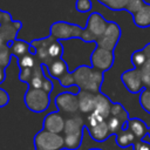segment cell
Returning a JSON list of instances; mask_svg holds the SVG:
<instances>
[{
  "mask_svg": "<svg viewBox=\"0 0 150 150\" xmlns=\"http://www.w3.org/2000/svg\"><path fill=\"white\" fill-rule=\"evenodd\" d=\"M12 52H11V47L8 43H5L4 41L0 40V67L2 68H7V66L11 62L12 59Z\"/></svg>",
  "mask_w": 150,
  "mask_h": 150,
  "instance_id": "obj_24",
  "label": "cell"
},
{
  "mask_svg": "<svg viewBox=\"0 0 150 150\" xmlns=\"http://www.w3.org/2000/svg\"><path fill=\"white\" fill-rule=\"evenodd\" d=\"M109 21H107L102 14L97 13V12H93L89 14L88 19H87V25H86V29L89 32V34L91 36L95 38V40L97 41V39L100 36L103 35V33L105 32L107 27H108Z\"/></svg>",
  "mask_w": 150,
  "mask_h": 150,
  "instance_id": "obj_12",
  "label": "cell"
},
{
  "mask_svg": "<svg viewBox=\"0 0 150 150\" xmlns=\"http://www.w3.org/2000/svg\"><path fill=\"white\" fill-rule=\"evenodd\" d=\"M22 28L21 21H11L4 25H0V40L5 43L11 45L13 41H15L18 38V33Z\"/></svg>",
  "mask_w": 150,
  "mask_h": 150,
  "instance_id": "obj_14",
  "label": "cell"
},
{
  "mask_svg": "<svg viewBox=\"0 0 150 150\" xmlns=\"http://www.w3.org/2000/svg\"><path fill=\"white\" fill-rule=\"evenodd\" d=\"M36 63H39L36 61L35 55L33 54H27L20 59H18V64L20 67V69H26V68H34L36 66Z\"/></svg>",
  "mask_w": 150,
  "mask_h": 150,
  "instance_id": "obj_28",
  "label": "cell"
},
{
  "mask_svg": "<svg viewBox=\"0 0 150 150\" xmlns=\"http://www.w3.org/2000/svg\"><path fill=\"white\" fill-rule=\"evenodd\" d=\"M74 83L79 88V90L89 91L93 94L101 93V86L103 83V73L93 68L91 66H79L75 70H73Z\"/></svg>",
  "mask_w": 150,
  "mask_h": 150,
  "instance_id": "obj_2",
  "label": "cell"
},
{
  "mask_svg": "<svg viewBox=\"0 0 150 150\" xmlns=\"http://www.w3.org/2000/svg\"><path fill=\"white\" fill-rule=\"evenodd\" d=\"M84 128H86V121L81 115L75 114L66 118L64 130H63L64 149L77 150L81 146Z\"/></svg>",
  "mask_w": 150,
  "mask_h": 150,
  "instance_id": "obj_3",
  "label": "cell"
},
{
  "mask_svg": "<svg viewBox=\"0 0 150 150\" xmlns=\"http://www.w3.org/2000/svg\"><path fill=\"white\" fill-rule=\"evenodd\" d=\"M97 1L111 11H125L129 0H97Z\"/></svg>",
  "mask_w": 150,
  "mask_h": 150,
  "instance_id": "obj_26",
  "label": "cell"
},
{
  "mask_svg": "<svg viewBox=\"0 0 150 150\" xmlns=\"http://www.w3.org/2000/svg\"><path fill=\"white\" fill-rule=\"evenodd\" d=\"M45 66L41 63H36L34 68H32V76L30 81L27 84L29 88H35V89H42V86L45 83V80L47 79L43 73Z\"/></svg>",
  "mask_w": 150,
  "mask_h": 150,
  "instance_id": "obj_18",
  "label": "cell"
},
{
  "mask_svg": "<svg viewBox=\"0 0 150 150\" xmlns=\"http://www.w3.org/2000/svg\"><path fill=\"white\" fill-rule=\"evenodd\" d=\"M75 7H76V11L80 13H88L91 11L93 4H91V0H76Z\"/></svg>",
  "mask_w": 150,
  "mask_h": 150,
  "instance_id": "obj_32",
  "label": "cell"
},
{
  "mask_svg": "<svg viewBox=\"0 0 150 150\" xmlns=\"http://www.w3.org/2000/svg\"><path fill=\"white\" fill-rule=\"evenodd\" d=\"M64 123H66V118L63 117V115L59 111H53L45 116L42 127L45 130L49 132L61 135V132H63L64 130Z\"/></svg>",
  "mask_w": 150,
  "mask_h": 150,
  "instance_id": "obj_13",
  "label": "cell"
},
{
  "mask_svg": "<svg viewBox=\"0 0 150 150\" xmlns=\"http://www.w3.org/2000/svg\"><path fill=\"white\" fill-rule=\"evenodd\" d=\"M89 150H102V149H97V148H93V149H89Z\"/></svg>",
  "mask_w": 150,
  "mask_h": 150,
  "instance_id": "obj_39",
  "label": "cell"
},
{
  "mask_svg": "<svg viewBox=\"0 0 150 150\" xmlns=\"http://www.w3.org/2000/svg\"><path fill=\"white\" fill-rule=\"evenodd\" d=\"M146 52L144 48L142 49H138V50H135L131 56H130V60H131V63L134 66V68H141V66L145 62L146 60Z\"/></svg>",
  "mask_w": 150,
  "mask_h": 150,
  "instance_id": "obj_27",
  "label": "cell"
},
{
  "mask_svg": "<svg viewBox=\"0 0 150 150\" xmlns=\"http://www.w3.org/2000/svg\"><path fill=\"white\" fill-rule=\"evenodd\" d=\"M134 23L139 28H146L150 26V4L145 2L144 6L132 15Z\"/></svg>",
  "mask_w": 150,
  "mask_h": 150,
  "instance_id": "obj_19",
  "label": "cell"
},
{
  "mask_svg": "<svg viewBox=\"0 0 150 150\" xmlns=\"http://www.w3.org/2000/svg\"><path fill=\"white\" fill-rule=\"evenodd\" d=\"M115 61L114 52L101 48V47H95V49L90 54V64L93 68L104 73L109 70Z\"/></svg>",
  "mask_w": 150,
  "mask_h": 150,
  "instance_id": "obj_8",
  "label": "cell"
},
{
  "mask_svg": "<svg viewBox=\"0 0 150 150\" xmlns=\"http://www.w3.org/2000/svg\"><path fill=\"white\" fill-rule=\"evenodd\" d=\"M47 70H48V74L53 79H57L59 81L69 73L68 66H67V63L63 59H59V60L54 61L50 66L47 67Z\"/></svg>",
  "mask_w": 150,
  "mask_h": 150,
  "instance_id": "obj_20",
  "label": "cell"
},
{
  "mask_svg": "<svg viewBox=\"0 0 150 150\" xmlns=\"http://www.w3.org/2000/svg\"><path fill=\"white\" fill-rule=\"evenodd\" d=\"M121 81L127 88V90L131 94H138L144 89L141 71L138 68H131L122 73Z\"/></svg>",
  "mask_w": 150,
  "mask_h": 150,
  "instance_id": "obj_11",
  "label": "cell"
},
{
  "mask_svg": "<svg viewBox=\"0 0 150 150\" xmlns=\"http://www.w3.org/2000/svg\"><path fill=\"white\" fill-rule=\"evenodd\" d=\"M35 150H42V149H39V148H35Z\"/></svg>",
  "mask_w": 150,
  "mask_h": 150,
  "instance_id": "obj_40",
  "label": "cell"
},
{
  "mask_svg": "<svg viewBox=\"0 0 150 150\" xmlns=\"http://www.w3.org/2000/svg\"><path fill=\"white\" fill-rule=\"evenodd\" d=\"M34 146L42 150H63L64 138L60 134L49 132L42 129L34 136Z\"/></svg>",
  "mask_w": 150,
  "mask_h": 150,
  "instance_id": "obj_7",
  "label": "cell"
},
{
  "mask_svg": "<svg viewBox=\"0 0 150 150\" xmlns=\"http://www.w3.org/2000/svg\"><path fill=\"white\" fill-rule=\"evenodd\" d=\"M139 104L143 110L150 114V89H143L139 93Z\"/></svg>",
  "mask_w": 150,
  "mask_h": 150,
  "instance_id": "obj_30",
  "label": "cell"
},
{
  "mask_svg": "<svg viewBox=\"0 0 150 150\" xmlns=\"http://www.w3.org/2000/svg\"><path fill=\"white\" fill-rule=\"evenodd\" d=\"M110 116H114V117L118 118L123 124H125V123L130 120L128 111L124 109V107H123L121 103H112L111 111H110Z\"/></svg>",
  "mask_w": 150,
  "mask_h": 150,
  "instance_id": "obj_25",
  "label": "cell"
},
{
  "mask_svg": "<svg viewBox=\"0 0 150 150\" xmlns=\"http://www.w3.org/2000/svg\"><path fill=\"white\" fill-rule=\"evenodd\" d=\"M144 4H145L144 0H129L128 5L125 7V11L129 12L131 15H134L144 6Z\"/></svg>",
  "mask_w": 150,
  "mask_h": 150,
  "instance_id": "obj_31",
  "label": "cell"
},
{
  "mask_svg": "<svg viewBox=\"0 0 150 150\" xmlns=\"http://www.w3.org/2000/svg\"><path fill=\"white\" fill-rule=\"evenodd\" d=\"M146 52V60L145 62L141 66L139 71H141V76H142V81H143V86L144 89H150V42L146 43L143 47Z\"/></svg>",
  "mask_w": 150,
  "mask_h": 150,
  "instance_id": "obj_22",
  "label": "cell"
},
{
  "mask_svg": "<svg viewBox=\"0 0 150 150\" xmlns=\"http://www.w3.org/2000/svg\"><path fill=\"white\" fill-rule=\"evenodd\" d=\"M86 129L88 130L90 137L96 142H104L111 136L107 120L102 118L95 112L88 115L86 120Z\"/></svg>",
  "mask_w": 150,
  "mask_h": 150,
  "instance_id": "obj_5",
  "label": "cell"
},
{
  "mask_svg": "<svg viewBox=\"0 0 150 150\" xmlns=\"http://www.w3.org/2000/svg\"><path fill=\"white\" fill-rule=\"evenodd\" d=\"M121 34H122V32H121L120 25L114 21H109L105 32L103 33L102 36H100L97 39V41L95 43L97 47L114 52L115 47L117 46V43L121 39Z\"/></svg>",
  "mask_w": 150,
  "mask_h": 150,
  "instance_id": "obj_9",
  "label": "cell"
},
{
  "mask_svg": "<svg viewBox=\"0 0 150 150\" xmlns=\"http://www.w3.org/2000/svg\"><path fill=\"white\" fill-rule=\"evenodd\" d=\"M11 21H13L12 15L8 12H5V11L0 9V25L7 23V22H11Z\"/></svg>",
  "mask_w": 150,
  "mask_h": 150,
  "instance_id": "obj_35",
  "label": "cell"
},
{
  "mask_svg": "<svg viewBox=\"0 0 150 150\" xmlns=\"http://www.w3.org/2000/svg\"><path fill=\"white\" fill-rule=\"evenodd\" d=\"M79 97V108L80 112L82 114H88L90 115L95 110V101H96V94L89 93V91H83L79 90L77 93Z\"/></svg>",
  "mask_w": 150,
  "mask_h": 150,
  "instance_id": "obj_15",
  "label": "cell"
},
{
  "mask_svg": "<svg viewBox=\"0 0 150 150\" xmlns=\"http://www.w3.org/2000/svg\"><path fill=\"white\" fill-rule=\"evenodd\" d=\"M111 107H112V102L110 101V98L108 96H105L102 93L96 94L95 110H94L95 114H97L98 116H101L104 120H108V117L110 116Z\"/></svg>",
  "mask_w": 150,
  "mask_h": 150,
  "instance_id": "obj_16",
  "label": "cell"
},
{
  "mask_svg": "<svg viewBox=\"0 0 150 150\" xmlns=\"http://www.w3.org/2000/svg\"><path fill=\"white\" fill-rule=\"evenodd\" d=\"M107 123H108V127H109V130H110L111 135H117L121 130H123L124 124L118 118H116L114 116H109L108 120H107Z\"/></svg>",
  "mask_w": 150,
  "mask_h": 150,
  "instance_id": "obj_29",
  "label": "cell"
},
{
  "mask_svg": "<svg viewBox=\"0 0 150 150\" xmlns=\"http://www.w3.org/2000/svg\"><path fill=\"white\" fill-rule=\"evenodd\" d=\"M29 43L36 49V53H35L36 61L43 66L48 67L54 61L62 59L63 48H62L61 41L56 40L52 35L43 39H35Z\"/></svg>",
  "mask_w": 150,
  "mask_h": 150,
  "instance_id": "obj_1",
  "label": "cell"
},
{
  "mask_svg": "<svg viewBox=\"0 0 150 150\" xmlns=\"http://www.w3.org/2000/svg\"><path fill=\"white\" fill-rule=\"evenodd\" d=\"M26 107L33 112H43L50 104V94L43 89H35L27 87L23 97Z\"/></svg>",
  "mask_w": 150,
  "mask_h": 150,
  "instance_id": "obj_4",
  "label": "cell"
},
{
  "mask_svg": "<svg viewBox=\"0 0 150 150\" xmlns=\"http://www.w3.org/2000/svg\"><path fill=\"white\" fill-rule=\"evenodd\" d=\"M115 141H116V144L120 146V148H128L130 145H134V143L137 141L135 135L128 130V129H123L121 130L117 135H115Z\"/></svg>",
  "mask_w": 150,
  "mask_h": 150,
  "instance_id": "obj_23",
  "label": "cell"
},
{
  "mask_svg": "<svg viewBox=\"0 0 150 150\" xmlns=\"http://www.w3.org/2000/svg\"><path fill=\"white\" fill-rule=\"evenodd\" d=\"M132 150H150V143L145 139L136 141L132 145Z\"/></svg>",
  "mask_w": 150,
  "mask_h": 150,
  "instance_id": "obj_33",
  "label": "cell"
},
{
  "mask_svg": "<svg viewBox=\"0 0 150 150\" xmlns=\"http://www.w3.org/2000/svg\"><path fill=\"white\" fill-rule=\"evenodd\" d=\"M149 138H150V127H149V129H148V135H146Z\"/></svg>",
  "mask_w": 150,
  "mask_h": 150,
  "instance_id": "obj_38",
  "label": "cell"
},
{
  "mask_svg": "<svg viewBox=\"0 0 150 150\" xmlns=\"http://www.w3.org/2000/svg\"><path fill=\"white\" fill-rule=\"evenodd\" d=\"M123 129H128L130 130L137 141L139 139H143L146 135H148V129L149 127L145 124L144 121H142L141 118H130L124 125H123Z\"/></svg>",
  "mask_w": 150,
  "mask_h": 150,
  "instance_id": "obj_17",
  "label": "cell"
},
{
  "mask_svg": "<svg viewBox=\"0 0 150 150\" xmlns=\"http://www.w3.org/2000/svg\"><path fill=\"white\" fill-rule=\"evenodd\" d=\"M42 89H43L45 91H47L48 94H50L52 90H53V83H52V81L48 80V79H46V80H45V83H43V86H42Z\"/></svg>",
  "mask_w": 150,
  "mask_h": 150,
  "instance_id": "obj_36",
  "label": "cell"
},
{
  "mask_svg": "<svg viewBox=\"0 0 150 150\" xmlns=\"http://www.w3.org/2000/svg\"><path fill=\"white\" fill-rule=\"evenodd\" d=\"M9 47H11L12 55L15 56L16 60H18V59H20V57L29 54L32 46H30V43H28V42H26V41H23L21 39H16L15 41H13L9 45Z\"/></svg>",
  "mask_w": 150,
  "mask_h": 150,
  "instance_id": "obj_21",
  "label": "cell"
},
{
  "mask_svg": "<svg viewBox=\"0 0 150 150\" xmlns=\"http://www.w3.org/2000/svg\"><path fill=\"white\" fill-rule=\"evenodd\" d=\"M5 77H6V73H5V68L0 67V84L5 81Z\"/></svg>",
  "mask_w": 150,
  "mask_h": 150,
  "instance_id": "obj_37",
  "label": "cell"
},
{
  "mask_svg": "<svg viewBox=\"0 0 150 150\" xmlns=\"http://www.w3.org/2000/svg\"><path fill=\"white\" fill-rule=\"evenodd\" d=\"M84 28L79 25L70 23L67 21H55L50 26V34L56 40H70V39H81Z\"/></svg>",
  "mask_w": 150,
  "mask_h": 150,
  "instance_id": "obj_6",
  "label": "cell"
},
{
  "mask_svg": "<svg viewBox=\"0 0 150 150\" xmlns=\"http://www.w3.org/2000/svg\"><path fill=\"white\" fill-rule=\"evenodd\" d=\"M54 103L57 108V111L61 114H68L71 116L77 114V111H80L77 94L70 91H63L56 95Z\"/></svg>",
  "mask_w": 150,
  "mask_h": 150,
  "instance_id": "obj_10",
  "label": "cell"
},
{
  "mask_svg": "<svg viewBox=\"0 0 150 150\" xmlns=\"http://www.w3.org/2000/svg\"><path fill=\"white\" fill-rule=\"evenodd\" d=\"M8 102H9V95H8V93L0 87V108L6 107L8 104Z\"/></svg>",
  "mask_w": 150,
  "mask_h": 150,
  "instance_id": "obj_34",
  "label": "cell"
}]
</instances>
